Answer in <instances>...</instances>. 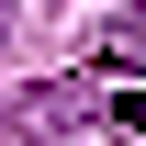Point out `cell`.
Here are the masks:
<instances>
[{
  "instance_id": "cell-1",
  "label": "cell",
  "mask_w": 146,
  "mask_h": 146,
  "mask_svg": "<svg viewBox=\"0 0 146 146\" xmlns=\"http://www.w3.org/2000/svg\"><path fill=\"white\" fill-rule=\"evenodd\" d=\"M101 68H146V11H135V23H112V34H101Z\"/></svg>"
},
{
  "instance_id": "cell-2",
  "label": "cell",
  "mask_w": 146,
  "mask_h": 146,
  "mask_svg": "<svg viewBox=\"0 0 146 146\" xmlns=\"http://www.w3.org/2000/svg\"><path fill=\"white\" fill-rule=\"evenodd\" d=\"M112 124H135V135H146V90H124V101H112Z\"/></svg>"
},
{
  "instance_id": "cell-3",
  "label": "cell",
  "mask_w": 146,
  "mask_h": 146,
  "mask_svg": "<svg viewBox=\"0 0 146 146\" xmlns=\"http://www.w3.org/2000/svg\"><path fill=\"white\" fill-rule=\"evenodd\" d=\"M0 11H11V0H0Z\"/></svg>"
}]
</instances>
